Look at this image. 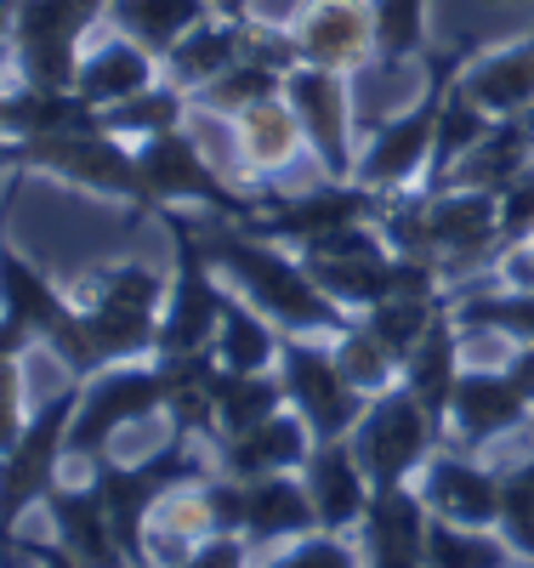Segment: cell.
Here are the masks:
<instances>
[{
    "instance_id": "3",
    "label": "cell",
    "mask_w": 534,
    "mask_h": 568,
    "mask_svg": "<svg viewBox=\"0 0 534 568\" xmlns=\"http://www.w3.org/2000/svg\"><path fill=\"white\" fill-rule=\"evenodd\" d=\"M0 165L7 171H46V176H63L85 194H109L125 205L154 211L149 200V182H142L137 149H125V136L114 131H63V136H12L0 149Z\"/></svg>"
},
{
    "instance_id": "35",
    "label": "cell",
    "mask_w": 534,
    "mask_h": 568,
    "mask_svg": "<svg viewBox=\"0 0 534 568\" xmlns=\"http://www.w3.org/2000/svg\"><path fill=\"white\" fill-rule=\"evenodd\" d=\"M495 131V114L490 109H477L461 85H450V98H444V114H439V142H432V165H426V182L432 187H444L455 176V165L477 149L483 136Z\"/></svg>"
},
{
    "instance_id": "46",
    "label": "cell",
    "mask_w": 534,
    "mask_h": 568,
    "mask_svg": "<svg viewBox=\"0 0 534 568\" xmlns=\"http://www.w3.org/2000/svg\"><path fill=\"white\" fill-rule=\"evenodd\" d=\"M534 240V165L501 194V262Z\"/></svg>"
},
{
    "instance_id": "25",
    "label": "cell",
    "mask_w": 534,
    "mask_h": 568,
    "mask_svg": "<svg viewBox=\"0 0 534 568\" xmlns=\"http://www.w3.org/2000/svg\"><path fill=\"white\" fill-rule=\"evenodd\" d=\"M308 433L313 426L302 415H268L262 426H251V433H233L222 438V471L239 484L251 478H268V471H290V466H308Z\"/></svg>"
},
{
    "instance_id": "54",
    "label": "cell",
    "mask_w": 534,
    "mask_h": 568,
    "mask_svg": "<svg viewBox=\"0 0 534 568\" xmlns=\"http://www.w3.org/2000/svg\"><path fill=\"white\" fill-rule=\"evenodd\" d=\"M0 149H7V91H0Z\"/></svg>"
},
{
    "instance_id": "40",
    "label": "cell",
    "mask_w": 534,
    "mask_h": 568,
    "mask_svg": "<svg viewBox=\"0 0 534 568\" xmlns=\"http://www.w3.org/2000/svg\"><path fill=\"white\" fill-rule=\"evenodd\" d=\"M450 313L461 329H495L512 342H534V284H517L501 296H461L450 302Z\"/></svg>"
},
{
    "instance_id": "19",
    "label": "cell",
    "mask_w": 534,
    "mask_h": 568,
    "mask_svg": "<svg viewBox=\"0 0 534 568\" xmlns=\"http://www.w3.org/2000/svg\"><path fill=\"white\" fill-rule=\"evenodd\" d=\"M40 506L52 511L58 546H63L74 562H85V568H137V562L125 557L120 535H114V517H109L103 495H97V484H85V489L52 484V495H46Z\"/></svg>"
},
{
    "instance_id": "1",
    "label": "cell",
    "mask_w": 534,
    "mask_h": 568,
    "mask_svg": "<svg viewBox=\"0 0 534 568\" xmlns=\"http://www.w3.org/2000/svg\"><path fill=\"white\" fill-rule=\"evenodd\" d=\"M91 291L97 296L80 307V318L52 342V353L69 364V375H80V382H91L97 369H109L120 358L160 347V318H165L171 284L142 262H120V267L91 273Z\"/></svg>"
},
{
    "instance_id": "15",
    "label": "cell",
    "mask_w": 534,
    "mask_h": 568,
    "mask_svg": "<svg viewBox=\"0 0 534 568\" xmlns=\"http://www.w3.org/2000/svg\"><path fill=\"white\" fill-rule=\"evenodd\" d=\"M290 40H296L302 63L353 74L375 63V12L359 7V0H313L296 18V29H290Z\"/></svg>"
},
{
    "instance_id": "51",
    "label": "cell",
    "mask_w": 534,
    "mask_h": 568,
    "mask_svg": "<svg viewBox=\"0 0 534 568\" xmlns=\"http://www.w3.org/2000/svg\"><path fill=\"white\" fill-rule=\"evenodd\" d=\"M205 7L216 18H239V23H251V0H205Z\"/></svg>"
},
{
    "instance_id": "18",
    "label": "cell",
    "mask_w": 534,
    "mask_h": 568,
    "mask_svg": "<svg viewBox=\"0 0 534 568\" xmlns=\"http://www.w3.org/2000/svg\"><path fill=\"white\" fill-rule=\"evenodd\" d=\"M0 313L18 318L29 336L46 342V347H52L63 329L80 318V307H74L18 245H7V240H0Z\"/></svg>"
},
{
    "instance_id": "42",
    "label": "cell",
    "mask_w": 534,
    "mask_h": 568,
    "mask_svg": "<svg viewBox=\"0 0 534 568\" xmlns=\"http://www.w3.org/2000/svg\"><path fill=\"white\" fill-rule=\"evenodd\" d=\"M450 302L444 296H399V302H381V307H370L364 313V324L375 329V336L393 347L399 358H410L415 353V342L432 329V318H439Z\"/></svg>"
},
{
    "instance_id": "7",
    "label": "cell",
    "mask_w": 534,
    "mask_h": 568,
    "mask_svg": "<svg viewBox=\"0 0 534 568\" xmlns=\"http://www.w3.org/2000/svg\"><path fill=\"white\" fill-rule=\"evenodd\" d=\"M80 393H85V382L74 375L58 398H46V404L29 415L23 438L0 455V546H7V551L18 546L23 511L40 506L46 495H52V484H58V466H63V455H69V426H74Z\"/></svg>"
},
{
    "instance_id": "17",
    "label": "cell",
    "mask_w": 534,
    "mask_h": 568,
    "mask_svg": "<svg viewBox=\"0 0 534 568\" xmlns=\"http://www.w3.org/2000/svg\"><path fill=\"white\" fill-rule=\"evenodd\" d=\"M432 511L415 489H375L364 506V557L370 568H426Z\"/></svg>"
},
{
    "instance_id": "10",
    "label": "cell",
    "mask_w": 534,
    "mask_h": 568,
    "mask_svg": "<svg viewBox=\"0 0 534 568\" xmlns=\"http://www.w3.org/2000/svg\"><path fill=\"white\" fill-rule=\"evenodd\" d=\"M160 409H165V375H160V364L91 375L85 393H80V409H74V426H69V455L103 460V449H109V438L120 433V426L149 420Z\"/></svg>"
},
{
    "instance_id": "48",
    "label": "cell",
    "mask_w": 534,
    "mask_h": 568,
    "mask_svg": "<svg viewBox=\"0 0 534 568\" xmlns=\"http://www.w3.org/2000/svg\"><path fill=\"white\" fill-rule=\"evenodd\" d=\"M171 568H245V540H233V535H211L205 546H193L188 557H177Z\"/></svg>"
},
{
    "instance_id": "45",
    "label": "cell",
    "mask_w": 534,
    "mask_h": 568,
    "mask_svg": "<svg viewBox=\"0 0 534 568\" xmlns=\"http://www.w3.org/2000/svg\"><path fill=\"white\" fill-rule=\"evenodd\" d=\"M154 535H165V540H188V546H205L211 535H222L216 529V511H211V495H205V484H193V489H171L160 506H154Z\"/></svg>"
},
{
    "instance_id": "44",
    "label": "cell",
    "mask_w": 534,
    "mask_h": 568,
    "mask_svg": "<svg viewBox=\"0 0 534 568\" xmlns=\"http://www.w3.org/2000/svg\"><path fill=\"white\" fill-rule=\"evenodd\" d=\"M495 535H501L523 562H534V455L501 478V517H495Z\"/></svg>"
},
{
    "instance_id": "16",
    "label": "cell",
    "mask_w": 534,
    "mask_h": 568,
    "mask_svg": "<svg viewBox=\"0 0 534 568\" xmlns=\"http://www.w3.org/2000/svg\"><path fill=\"white\" fill-rule=\"evenodd\" d=\"M528 398L517 393V382L506 369H461V382L450 393V433L461 449H477L501 433H517L528 420Z\"/></svg>"
},
{
    "instance_id": "33",
    "label": "cell",
    "mask_w": 534,
    "mask_h": 568,
    "mask_svg": "<svg viewBox=\"0 0 534 568\" xmlns=\"http://www.w3.org/2000/svg\"><path fill=\"white\" fill-rule=\"evenodd\" d=\"M279 336L284 329L262 313V307H251V302H222V324H216V358H222V369H268L273 358H279Z\"/></svg>"
},
{
    "instance_id": "28",
    "label": "cell",
    "mask_w": 534,
    "mask_h": 568,
    "mask_svg": "<svg viewBox=\"0 0 534 568\" xmlns=\"http://www.w3.org/2000/svg\"><path fill=\"white\" fill-rule=\"evenodd\" d=\"M103 109H91L80 91L52 85H12L7 91V142L12 136H63V131H97Z\"/></svg>"
},
{
    "instance_id": "36",
    "label": "cell",
    "mask_w": 534,
    "mask_h": 568,
    "mask_svg": "<svg viewBox=\"0 0 534 568\" xmlns=\"http://www.w3.org/2000/svg\"><path fill=\"white\" fill-rule=\"evenodd\" d=\"M517 562L523 557L501 535L450 524V517H432L426 529V568H517Z\"/></svg>"
},
{
    "instance_id": "21",
    "label": "cell",
    "mask_w": 534,
    "mask_h": 568,
    "mask_svg": "<svg viewBox=\"0 0 534 568\" xmlns=\"http://www.w3.org/2000/svg\"><path fill=\"white\" fill-rule=\"evenodd\" d=\"M455 85L495 120L528 114L534 109V29L512 45H495V52H472V63L461 69Z\"/></svg>"
},
{
    "instance_id": "14",
    "label": "cell",
    "mask_w": 534,
    "mask_h": 568,
    "mask_svg": "<svg viewBox=\"0 0 534 568\" xmlns=\"http://www.w3.org/2000/svg\"><path fill=\"white\" fill-rule=\"evenodd\" d=\"M426 222H432V251L455 262H495L501 256V194L483 187H432L426 194Z\"/></svg>"
},
{
    "instance_id": "27",
    "label": "cell",
    "mask_w": 534,
    "mask_h": 568,
    "mask_svg": "<svg viewBox=\"0 0 534 568\" xmlns=\"http://www.w3.org/2000/svg\"><path fill=\"white\" fill-rule=\"evenodd\" d=\"M534 165V109L528 114H512V120H495V131L477 142V149L455 165V187H483V194H506V187ZM444 182V187H450Z\"/></svg>"
},
{
    "instance_id": "47",
    "label": "cell",
    "mask_w": 534,
    "mask_h": 568,
    "mask_svg": "<svg viewBox=\"0 0 534 568\" xmlns=\"http://www.w3.org/2000/svg\"><path fill=\"white\" fill-rule=\"evenodd\" d=\"M268 568H359V557H353L347 540H335V535L324 529V535H308L296 551H284V557L268 562Z\"/></svg>"
},
{
    "instance_id": "23",
    "label": "cell",
    "mask_w": 534,
    "mask_h": 568,
    "mask_svg": "<svg viewBox=\"0 0 534 568\" xmlns=\"http://www.w3.org/2000/svg\"><path fill=\"white\" fill-rule=\"evenodd\" d=\"M245 45H251V23H239V18H205L200 29H188L171 52L160 58V69H165V80L171 85H182L188 98L193 91H205L216 74H228L239 58H245Z\"/></svg>"
},
{
    "instance_id": "24",
    "label": "cell",
    "mask_w": 534,
    "mask_h": 568,
    "mask_svg": "<svg viewBox=\"0 0 534 568\" xmlns=\"http://www.w3.org/2000/svg\"><path fill=\"white\" fill-rule=\"evenodd\" d=\"M154 364L165 375V415H171L177 433H193V438L216 433V375H222L216 347L154 353Z\"/></svg>"
},
{
    "instance_id": "37",
    "label": "cell",
    "mask_w": 534,
    "mask_h": 568,
    "mask_svg": "<svg viewBox=\"0 0 534 568\" xmlns=\"http://www.w3.org/2000/svg\"><path fill=\"white\" fill-rule=\"evenodd\" d=\"M188 91L182 85H171V80H154L149 91H137V98H125V103H114V109H103V131H114V136H160V131H177L182 125V114H188Z\"/></svg>"
},
{
    "instance_id": "26",
    "label": "cell",
    "mask_w": 534,
    "mask_h": 568,
    "mask_svg": "<svg viewBox=\"0 0 534 568\" xmlns=\"http://www.w3.org/2000/svg\"><path fill=\"white\" fill-rule=\"evenodd\" d=\"M461 382V324L455 313L444 307L439 318H432V329L415 342V353L404 358V387L426 404V415L450 426V393Z\"/></svg>"
},
{
    "instance_id": "6",
    "label": "cell",
    "mask_w": 534,
    "mask_h": 568,
    "mask_svg": "<svg viewBox=\"0 0 534 568\" xmlns=\"http://www.w3.org/2000/svg\"><path fill=\"white\" fill-rule=\"evenodd\" d=\"M137 165H142V182H149V200H154V216L165 205H200L222 222H239V227H251L268 200H251V194H239V187L205 160V149L193 142L182 125L177 131H160V136H142L137 142Z\"/></svg>"
},
{
    "instance_id": "43",
    "label": "cell",
    "mask_w": 534,
    "mask_h": 568,
    "mask_svg": "<svg viewBox=\"0 0 534 568\" xmlns=\"http://www.w3.org/2000/svg\"><path fill=\"white\" fill-rule=\"evenodd\" d=\"M29 329L18 318L0 313V455H7L18 438H23V382H18V358L29 353Z\"/></svg>"
},
{
    "instance_id": "22",
    "label": "cell",
    "mask_w": 534,
    "mask_h": 568,
    "mask_svg": "<svg viewBox=\"0 0 534 568\" xmlns=\"http://www.w3.org/2000/svg\"><path fill=\"white\" fill-rule=\"evenodd\" d=\"M421 500L432 517H450V524H466V529H495L501 517V471H483L461 455H439L426 466V484H421Z\"/></svg>"
},
{
    "instance_id": "55",
    "label": "cell",
    "mask_w": 534,
    "mask_h": 568,
    "mask_svg": "<svg viewBox=\"0 0 534 568\" xmlns=\"http://www.w3.org/2000/svg\"><path fill=\"white\" fill-rule=\"evenodd\" d=\"M0 171H7V165H0Z\"/></svg>"
},
{
    "instance_id": "29",
    "label": "cell",
    "mask_w": 534,
    "mask_h": 568,
    "mask_svg": "<svg viewBox=\"0 0 534 568\" xmlns=\"http://www.w3.org/2000/svg\"><path fill=\"white\" fill-rule=\"evenodd\" d=\"M154 63H160V58H149L142 45L109 40V45H97V52L80 58L74 91H80L91 109H114V103H125V98H137V91L154 85Z\"/></svg>"
},
{
    "instance_id": "8",
    "label": "cell",
    "mask_w": 534,
    "mask_h": 568,
    "mask_svg": "<svg viewBox=\"0 0 534 568\" xmlns=\"http://www.w3.org/2000/svg\"><path fill=\"white\" fill-rule=\"evenodd\" d=\"M444 438V426L426 415V404L410 387H386L353 426V455L364 466L370 489H399L410 471L432 455V444Z\"/></svg>"
},
{
    "instance_id": "5",
    "label": "cell",
    "mask_w": 534,
    "mask_h": 568,
    "mask_svg": "<svg viewBox=\"0 0 534 568\" xmlns=\"http://www.w3.org/2000/svg\"><path fill=\"white\" fill-rule=\"evenodd\" d=\"M91 484H97V495H103V506H109V517H114V535H120L125 557H131L137 568H154V562H149V540H142L154 506H160L171 489L211 484V471H205V460L188 455V433H177V426H171V438H165L149 460H137V466L97 460Z\"/></svg>"
},
{
    "instance_id": "38",
    "label": "cell",
    "mask_w": 534,
    "mask_h": 568,
    "mask_svg": "<svg viewBox=\"0 0 534 568\" xmlns=\"http://www.w3.org/2000/svg\"><path fill=\"white\" fill-rule=\"evenodd\" d=\"M335 364H342V375H347L359 393H386L404 375V358L386 347L364 318H353L342 336H335Z\"/></svg>"
},
{
    "instance_id": "32",
    "label": "cell",
    "mask_w": 534,
    "mask_h": 568,
    "mask_svg": "<svg viewBox=\"0 0 534 568\" xmlns=\"http://www.w3.org/2000/svg\"><path fill=\"white\" fill-rule=\"evenodd\" d=\"M239 120V160H245L251 171H279L296 160L302 149V120L296 109H290V98H268V103H251L245 114H233Z\"/></svg>"
},
{
    "instance_id": "13",
    "label": "cell",
    "mask_w": 534,
    "mask_h": 568,
    "mask_svg": "<svg viewBox=\"0 0 534 568\" xmlns=\"http://www.w3.org/2000/svg\"><path fill=\"white\" fill-rule=\"evenodd\" d=\"M284 98L290 109H296L308 142H313V154L324 165V176L335 182H353V125H347V74H335V69H290L284 74Z\"/></svg>"
},
{
    "instance_id": "9",
    "label": "cell",
    "mask_w": 534,
    "mask_h": 568,
    "mask_svg": "<svg viewBox=\"0 0 534 568\" xmlns=\"http://www.w3.org/2000/svg\"><path fill=\"white\" fill-rule=\"evenodd\" d=\"M279 382H284V398L296 404V415L319 438H353L359 415L370 409L364 393L342 375L335 353L313 347L308 336H279Z\"/></svg>"
},
{
    "instance_id": "30",
    "label": "cell",
    "mask_w": 534,
    "mask_h": 568,
    "mask_svg": "<svg viewBox=\"0 0 534 568\" xmlns=\"http://www.w3.org/2000/svg\"><path fill=\"white\" fill-rule=\"evenodd\" d=\"M211 18L205 0H109V23L142 45L149 58H165L171 45L188 34V29H200Z\"/></svg>"
},
{
    "instance_id": "52",
    "label": "cell",
    "mask_w": 534,
    "mask_h": 568,
    "mask_svg": "<svg viewBox=\"0 0 534 568\" xmlns=\"http://www.w3.org/2000/svg\"><path fill=\"white\" fill-rule=\"evenodd\" d=\"M63 7H74L85 23H97V18H109V0H63Z\"/></svg>"
},
{
    "instance_id": "56",
    "label": "cell",
    "mask_w": 534,
    "mask_h": 568,
    "mask_svg": "<svg viewBox=\"0 0 534 568\" xmlns=\"http://www.w3.org/2000/svg\"><path fill=\"white\" fill-rule=\"evenodd\" d=\"M528 568H534V562H528Z\"/></svg>"
},
{
    "instance_id": "31",
    "label": "cell",
    "mask_w": 534,
    "mask_h": 568,
    "mask_svg": "<svg viewBox=\"0 0 534 568\" xmlns=\"http://www.w3.org/2000/svg\"><path fill=\"white\" fill-rule=\"evenodd\" d=\"M319 529V511L308 484H290L284 471H268V478L245 484V540H279V535H308Z\"/></svg>"
},
{
    "instance_id": "34",
    "label": "cell",
    "mask_w": 534,
    "mask_h": 568,
    "mask_svg": "<svg viewBox=\"0 0 534 568\" xmlns=\"http://www.w3.org/2000/svg\"><path fill=\"white\" fill-rule=\"evenodd\" d=\"M284 382L268 369H222L216 375V438L251 433L268 415H279Z\"/></svg>"
},
{
    "instance_id": "20",
    "label": "cell",
    "mask_w": 534,
    "mask_h": 568,
    "mask_svg": "<svg viewBox=\"0 0 534 568\" xmlns=\"http://www.w3.org/2000/svg\"><path fill=\"white\" fill-rule=\"evenodd\" d=\"M308 495L319 511V529L342 535L353 524H364V506H370V478L353 455V438H319L308 455Z\"/></svg>"
},
{
    "instance_id": "53",
    "label": "cell",
    "mask_w": 534,
    "mask_h": 568,
    "mask_svg": "<svg viewBox=\"0 0 534 568\" xmlns=\"http://www.w3.org/2000/svg\"><path fill=\"white\" fill-rule=\"evenodd\" d=\"M512 262H517L523 284H534V240H528V245H517V251H512Z\"/></svg>"
},
{
    "instance_id": "11",
    "label": "cell",
    "mask_w": 534,
    "mask_h": 568,
    "mask_svg": "<svg viewBox=\"0 0 534 568\" xmlns=\"http://www.w3.org/2000/svg\"><path fill=\"white\" fill-rule=\"evenodd\" d=\"M91 23L63 7V0H18V23H12V58L23 85H52V91H74L80 80V34Z\"/></svg>"
},
{
    "instance_id": "50",
    "label": "cell",
    "mask_w": 534,
    "mask_h": 568,
    "mask_svg": "<svg viewBox=\"0 0 534 568\" xmlns=\"http://www.w3.org/2000/svg\"><path fill=\"white\" fill-rule=\"evenodd\" d=\"M506 375L517 382V393L534 404V342H517V353L506 358Z\"/></svg>"
},
{
    "instance_id": "4",
    "label": "cell",
    "mask_w": 534,
    "mask_h": 568,
    "mask_svg": "<svg viewBox=\"0 0 534 568\" xmlns=\"http://www.w3.org/2000/svg\"><path fill=\"white\" fill-rule=\"evenodd\" d=\"M466 63H472V45L426 58V91H421L404 114H393L386 125H375L370 149H364L359 165H353V182H359V187H375V194H404V187L415 182V171L432 165V142H439L444 98H450V85L461 80Z\"/></svg>"
},
{
    "instance_id": "39",
    "label": "cell",
    "mask_w": 534,
    "mask_h": 568,
    "mask_svg": "<svg viewBox=\"0 0 534 568\" xmlns=\"http://www.w3.org/2000/svg\"><path fill=\"white\" fill-rule=\"evenodd\" d=\"M375 63L381 69H404L426 58V12L432 0H375Z\"/></svg>"
},
{
    "instance_id": "12",
    "label": "cell",
    "mask_w": 534,
    "mask_h": 568,
    "mask_svg": "<svg viewBox=\"0 0 534 568\" xmlns=\"http://www.w3.org/2000/svg\"><path fill=\"white\" fill-rule=\"evenodd\" d=\"M399 194H375V187H359V182H335L324 176V187L313 194H290V200H268V211L251 222L262 240H279V245H308L330 227H347V222H381L386 205Z\"/></svg>"
},
{
    "instance_id": "49",
    "label": "cell",
    "mask_w": 534,
    "mask_h": 568,
    "mask_svg": "<svg viewBox=\"0 0 534 568\" xmlns=\"http://www.w3.org/2000/svg\"><path fill=\"white\" fill-rule=\"evenodd\" d=\"M12 557H23V562H34V568H85V562H74L63 546H46V540H18Z\"/></svg>"
},
{
    "instance_id": "41",
    "label": "cell",
    "mask_w": 534,
    "mask_h": 568,
    "mask_svg": "<svg viewBox=\"0 0 534 568\" xmlns=\"http://www.w3.org/2000/svg\"><path fill=\"white\" fill-rule=\"evenodd\" d=\"M268 98H284V74L256 63V58H239L228 74H216L205 91H193L200 109H216V114H245L251 103H268Z\"/></svg>"
},
{
    "instance_id": "2",
    "label": "cell",
    "mask_w": 534,
    "mask_h": 568,
    "mask_svg": "<svg viewBox=\"0 0 534 568\" xmlns=\"http://www.w3.org/2000/svg\"><path fill=\"white\" fill-rule=\"evenodd\" d=\"M205 245H211L216 267L245 291V302L262 307L284 336H342V329L353 324L342 302L319 291L308 262L290 256L279 240H262L256 227L222 222V227L205 233Z\"/></svg>"
}]
</instances>
